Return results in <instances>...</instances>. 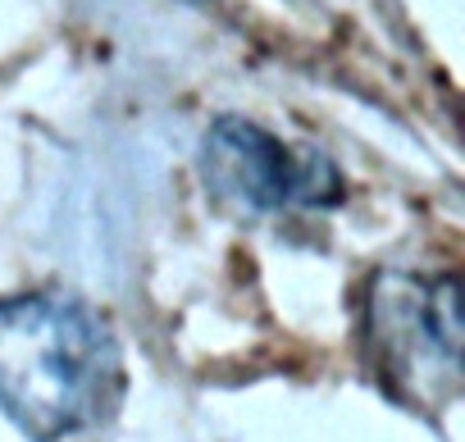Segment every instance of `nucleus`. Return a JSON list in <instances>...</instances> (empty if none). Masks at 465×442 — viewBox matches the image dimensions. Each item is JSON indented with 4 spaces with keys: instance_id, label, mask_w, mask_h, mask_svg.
Returning <instances> with one entry per match:
<instances>
[{
    "instance_id": "obj_2",
    "label": "nucleus",
    "mask_w": 465,
    "mask_h": 442,
    "mask_svg": "<svg viewBox=\"0 0 465 442\" xmlns=\"http://www.w3.org/2000/svg\"><path fill=\"white\" fill-rule=\"evenodd\" d=\"M365 347L392 397L420 410H442L460 392L465 315L451 274H379L365 292Z\"/></svg>"
},
{
    "instance_id": "obj_3",
    "label": "nucleus",
    "mask_w": 465,
    "mask_h": 442,
    "mask_svg": "<svg viewBox=\"0 0 465 442\" xmlns=\"http://www.w3.org/2000/svg\"><path fill=\"white\" fill-rule=\"evenodd\" d=\"M201 178L214 201L242 214L324 210L342 201V173L329 155L283 146L270 128L219 114L201 142Z\"/></svg>"
},
{
    "instance_id": "obj_1",
    "label": "nucleus",
    "mask_w": 465,
    "mask_h": 442,
    "mask_svg": "<svg viewBox=\"0 0 465 442\" xmlns=\"http://www.w3.org/2000/svg\"><path fill=\"white\" fill-rule=\"evenodd\" d=\"M124 351L101 310L42 288L0 297V410L33 442H64L114 415Z\"/></svg>"
},
{
    "instance_id": "obj_4",
    "label": "nucleus",
    "mask_w": 465,
    "mask_h": 442,
    "mask_svg": "<svg viewBox=\"0 0 465 442\" xmlns=\"http://www.w3.org/2000/svg\"><path fill=\"white\" fill-rule=\"evenodd\" d=\"M192 5H205V0H192Z\"/></svg>"
}]
</instances>
